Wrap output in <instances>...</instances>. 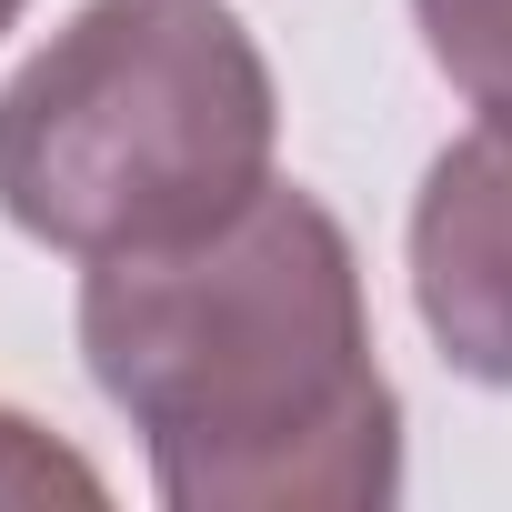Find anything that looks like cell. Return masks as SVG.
I'll use <instances>...</instances> for the list:
<instances>
[{"label":"cell","instance_id":"6da1fadb","mask_svg":"<svg viewBox=\"0 0 512 512\" xmlns=\"http://www.w3.org/2000/svg\"><path fill=\"white\" fill-rule=\"evenodd\" d=\"M81 352L171 512H372L402 492L362 262L312 191L272 181L201 241L91 262Z\"/></svg>","mask_w":512,"mask_h":512},{"label":"cell","instance_id":"7a4b0ae2","mask_svg":"<svg viewBox=\"0 0 512 512\" xmlns=\"http://www.w3.org/2000/svg\"><path fill=\"white\" fill-rule=\"evenodd\" d=\"M272 61L221 0H91L0 91V211L71 262L171 251L272 191Z\"/></svg>","mask_w":512,"mask_h":512},{"label":"cell","instance_id":"3957f363","mask_svg":"<svg viewBox=\"0 0 512 512\" xmlns=\"http://www.w3.org/2000/svg\"><path fill=\"white\" fill-rule=\"evenodd\" d=\"M412 302L452 372L512 392V121H482L422 171Z\"/></svg>","mask_w":512,"mask_h":512},{"label":"cell","instance_id":"277c9868","mask_svg":"<svg viewBox=\"0 0 512 512\" xmlns=\"http://www.w3.org/2000/svg\"><path fill=\"white\" fill-rule=\"evenodd\" d=\"M412 21H422L442 81L482 121H512V0H412Z\"/></svg>","mask_w":512,"mask_h":512},{"label":"cell","instance_id":"5b68a950","mask_svg":"<svg viewBox=\"0 0 512 512\" xmlns=\"http://www.w3.org/2000/svg\"><path fill=\"white\" fill-rule=\"evenodd\" d=\"M41 492H81V502H101V472L71 462V452H51L21 412H0V502H41Z\"/></svg>","mask_w":512,"mask_h":512},{"label":"cell","instance_id":"8992f818","mask_svg":"<svg viewBox=\"0 0 512 512\" xmlns=\"http://www.w3.org/2000/svg\"><path fill=\"white\" fill-rule=\"evenodd\" d=\"M11 21H21V0H0V31H11Z\"/></svg>","mask_w":512,"mask_h":512}]
</instances>
